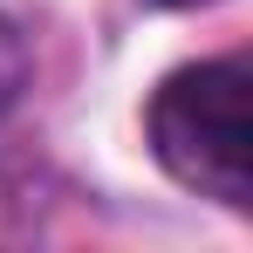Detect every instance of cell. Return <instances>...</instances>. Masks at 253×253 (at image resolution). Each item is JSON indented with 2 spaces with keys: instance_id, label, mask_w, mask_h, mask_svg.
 Listing matches in <instances>:
<instances>
[{
  "instance_id": "obj_1",
  "label": "cell",
  "mask_w": 253,
  "mask_h": 253,
  "mask_svg": "<svg viewBox=\"0 0 253 253\" xmlns=\"http://www.w3.org/2000/svg\"><path fill=\"white\" fill-rule=\"evenodd\" d=\"M151 158L199 199L247 212L253 199V76L240 55L171 69L144 110Z\"/></svg>"
},
{
  "instance_id": "obj_2",
  "label": "cell",
  "mask_w": 253,
  "mask_h": 253,
  "mask_svg": "<svg viewBox=\"0 0 253 253\" xmlns=\"http://www.w3.org/2000/svg\"><path fill=\"white\" fill-rule=\"evenodd\" d=\"M21 89H28V48H21V28L0 14V117L21 103Z\"/></svg>"
},
{
  "instance_id": "obj_3",
  "label": "cell",
  "mask_w": 253,
  "mask_h": 253,
  "mask_svg": "<svg viewBox=\"0 0 253 253\" xmlns=\"http://www.w3.org/2000/svg\"><path fill=\"white\" fill-rule=\"evenodd\" d=\"M158 7H206V0H158Z\"/></svg>"
}]
</instances>
